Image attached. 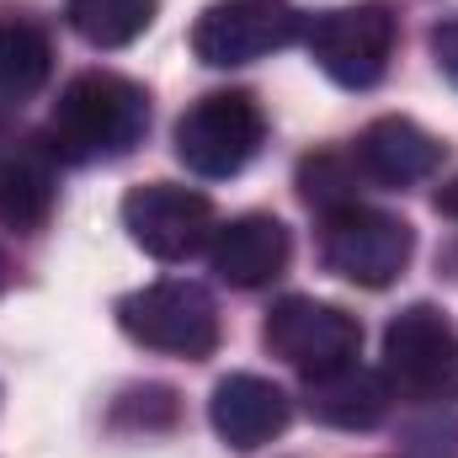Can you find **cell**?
Instances as JSON below:
<instances>
[{
    "label": "cell",
    "instance_id": "6da1fadb",
    "mask_svg": "<svg viewBox=\"0 0 458 458\" xmlns=\"http://www.w3.org/2000/svg\"><path fill=\"white\" fill-rule=\"evenodd\" d=\"M149 133V97L144 86H133L128 75L113 70H86L75 75L54 113H48V149L64 165H102V160H123L144 144Z\"/></svg>",
    "mask_w": 458,
    "mask_h": 458
},
{
    "label": "cell",
    "instance_id": "7a4b0ae2",
    "mask_svg": "<svg viewBox=\"0 0 458 458\" xmlns=\"http://www.w3.org/2000/svg\"><path fill=\"white\" fill-rule=\"evenodd\" d=\"M117 326L123 336L165 357H214L219 346V304L203 283L187 277H165L149 288H133L128 299H117Z\"/></svg>",
    "mask_w": 458,
    "mask_h": 458
},
{
    "label": "cell",
    "instance_id": "3957f363",
    "mask_svg": "<svg viewBox=\"0 0 458 458\" xmlns=\"http://www.w3.org/2000/svg\"><path fill=\"white\" fill-rule=\"evenodd\" d=\"M384 378L394 394L443 405L458 400V320L437 304H411L384 331Z\"/></svg>",
    "mask_w": 458,
    "mask_h": 458
},
{
    "label": "cell",
    "instance_id": "277c9868",
    "mask_svg": "<svg viewBox=\"0 0 458 458\" xmlns=\"http://www.w3.org/2000/svg\"><path fill=\"white\" fill-rule=\"evenodd\" d=\"M394 38H400V21L384 0H357V5L320 11L304 27L310 59L346 91H368V86L384 81V70L394 59Z\"/></svg>",
    "mask_w": 458,
    "mask_h": 458
},
{
    "label": "cell",
    "instance_id": "5b68a950",
    "mask_svg": "<svg viewBox=\"0 0 458 458\" xmlns=\"http://www.w3.org/2000/svg\"><path fill=\"white\" fill-rule=\"evenodd\" d=\"M261 139H267V117L250 91H208L176 117V160L203 182H225L245 171Z\"/></svg>",
    "mask_w": 458,
    "mask_h": 458
},
{
    "label": "cell",
    "instance_id": "8992f818",
    "mask_svg": "<svg viewBox=\"0 0 458 458\" xmlns=\"http://www.w3.org/2000/svg\"><path fill=\"white\" fill-rule=\"evenodd\" d=\"M416 256V229L400 214L368 208V203H346L326 214L320 229V261L326 272H336L357 288H389Z\"/></svg>",
    "mask_w": 458,
    "mask_h": 458
},
{
    "label": "cell",
    "instance_id": "52a82bcc",
    "mask_svg": "<svg viewBox=\"0 0 458 458\" xmlns=\"http://www.w3.org/2000/svg\"><path fill=\"white\" fill-rule=\"evenodd\" d=\"M304 32L293 0H214L192 21V54L214 70L256 64Z\"/></svg>",
    "mask_w": 458,
    "mask_h": 458
},
{
    "label": "cell",
    "instance_id": "ba28073f",
    "mask_svg": "<svg viewBox=\"0 0 458 458\" xmlns=\"http://www.w3.org/2000/svg\"><path fill=\"white\" fill-rule=\"evenodd\" d=\"M123 229L128 240L155 256V261H187L198 250H208L219 214L198 187H176V182H149L133 187L123 198Z\"/></svg>",
    "mask_w": 458,
    "mask_h": 458
},
{
    "label": "cell",
    "instance_id": "9c48e42d",
    "mask_svg": "<svg viewBox=\"0 0 458 458\" xmlns=\"http://www.w3.org/2000/svg\"><path fill=\"white\" fill-rule=\"evenodd\" d=\"M261 342H267L272 357L293 362V368L310 378V373L357 362V352H362V326H357L346 310L326 304V299L293 293V299H277V304H272V315H267V326H261Z\"/></svg>",
    "mask_w": 458,
    "mask_h": 458
},
{
    "label": "cell",
    "instance_id": "30bf717a",
    "mask_svg": "<svg viewBox=\"0 0 458 458\" xmlns=\"http://www.w3.org/2000/svg\"><path fill=\"white\" fill-rule=\"evenodd\" d=\"M288 416H293V400L283 394V384H272L261 373H229L214 384V400H208V421H214L219 443L234 454H250V448H267L272 437H283Z\"/></svg>",
    "mask_w": 458,
    "mask_h": 458
},
{
    "label": "cell",
    "instance_id": "8fae6325",
    "mask_svg": "<svg viewBox=\"0 0 458 458\" xmlns=\"http://www.w3.org/2000/svg\"><path fill=\"white\" fill-rule=\"evenodd\" d=\"M288 256H293V234L272 214H240V219L219 225L214 240H208V261H214V272L229 288H267V283H277L288 272Z\"/></svg>",
    "mask_w": 458,
    "mask_h": 458
},
{
    "label": "cell",
    "instance_id": "7c38bea8",
    "mask_svg": "<svg viewBox=\"0 0 458 458\" xmlns=\"http://www.w3.org/2000/svg\"><path fill=\"white\" fill-rule=\"evenodd\" d=\"M59 198V155L48 139L0 144V225L16 234H38Z\"/></svg>",
    "mask_w": 458,
    "mask_h": 458
},
{
    "label": "cell",
    "instance_id": "4fadbf2b",
    "mask_svg": "<svg viewBox=\"0 0 458 458\" xmlns=\"http://www.w3.org/2000/svg\"><path fill=\"white\" fill-rule=\"evenodd\" d=\"M389 400H394L389 378L362 362H342V368L304 378V411L336 432H373L389 416Z\"/></svg>",
    "mask_w": 458,
    "mask_h": 458
},
{
    "label": "cell",
    "instance_id": "5bb4252c",
    "mask_svg": "<svg viewBox=\"0 0 458 458\" xmlns=\"http://www.w3.org/2000/svg\"><path fill=\"white\" fill-rule=\"evenodd\" d=\"M357 171L378 187H416L443 165V144L411 117H378L357 139Z\"/></svg>",
    "mask_w": 458,
    "mask_h": 458
},
{
    "label": "cell",
    "instance_id": "9a60e30c",
    "mask_svg": "<svg viewBox=\"0 0 458 458\" xmlns=\"http://www.w3.org/2000/svg\"><path fill=\"white\" fill-rule=\"evenodd\" d=\"M48 70H54L48 32L27 16H5L0 21V107L38 97L48 86Z\"/></svg>",
    "mask_w": 458,
    "mask_h": 458
},
{
    "label": "cell",
    "instance_id": "2e32d148",
    "mask_svg": "<svg viewBox=\"0 0 458 458\" xmlns=\"http://www.w3.org/2000/svg\"><path fill=\"white\" fill-rule=\"evenodd\" d=\"M160 0H70L64 16L91 48H128L133 38L149 32Z\"/></svg>",
    "mask_w": 458,
    "mask_h": 458
},
{
    "label": "cell",
    "instance_id": "e0dca14e",
    "mask_svg": "<svg viewBox=\"0 0 458 458\" xmlns=\"http://www.w3.org/2000/svg\"><path fill=\"white\" fill-rule=\"evenodd\" d=\"M299 187H304V203L310 208H320V214H331V208H346V203H357V160H342V155H315V160H304V171H299Z\"/></svg>",
    "mask_w": 458,
    "mask_h": 458
},
{
    "label": "cell",
    "instance_id": "ac0fdd59",
    "mask_svg": "<svg viewBox=\"0 0 458 458\" xmlns=\"http://www.w3.org/2000/svg\"><path fill=\"white\" fill-rule=\"evenodd\" d=\"M432 59H437V70L458 86V16H448V21L432 32Z\"/></svg>",
    "mask_w": 458,
    "mask_h": 458
},
{
    "label": "cell",
    "instance_id": "d6986e66",
    "mask_svg": "<svg viewBox=\"0 0 458 458\" xmlns=\"http://www.w3.org/2000/svg\"><path fill=\"white\" fill-rule=\"evenodd\" d=\"M437 208H448V214H458V176L448 182V187H443V192H437Z\"/></svg>",
    "mask_w": 458,
    "mask_h": 458
},
{
    "label": "cell",
    "instance_id": "ffe728a7",
    "mask_svg": "<svg viewBox=\"0 0 458 458\" xmlns=\"http://www.w3.org/2000/svg\"><path fill=\"white\" fill-rule=\"evenodd\" d=\"M0 293H5V256H0Z\"/></svg>",
    "mask_w": 458,
    "mask_h": 458
}]
</instances>
